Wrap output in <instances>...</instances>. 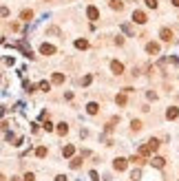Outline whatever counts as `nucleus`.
<instances>
[{"label":"nucleus","instance_id":"b1692460","mask_svg":"<svg viewBox=\"0 0 179 181\" xmlns=\"http://www.w3.org/2000/svg\"><path fill=\"white\" fill-rule=\"evenodd\" d=\"M131 126H133V131H142V122H139V119H133Z\"/></svg>","mask_w":179,"mask_h":181},{"label":"nucleus","instance_id":"f3484780","mask_svg":"<svg viewBox=\"0 0 179 181\" xmlns=\"http://www.w3.org/2000/svg\"><path fill=\"white\" fill-rule=\"evenodd\" d=\"M38 88H40V90H44V93H47V90H51V84H49L47 80H44V82H40V84H38Z\"/></svg>","mask_w":179,"mask_h":181},{"label":"nucleus","instance_id":"f03ea898","mask_svg":"<svg viewBox=\"0 0 179 181\" xmlns=\"http://www.w3.org/2000/svg\"><path fill=\"white\" fill-rule=\"evenodd\" d=\"M113 166H115V170H126L128 159H124V157H117V159L113 161Z\"/></svg>","mask_w":179,"mask_h":181},{"label":"nucleus","instance_id":"0eeeda50","mask_svg":"<svg viewBox=\"0 0 179 181\" xmlns=\"http://www.w3.org/2000/svg\"><path fill=\"white\" fill-rule=\"evenodd\" d=\"M31 18H33V11H31V9H25V11H20V20L29 22Z\"/></svg>","mask_w":179,"mask_h":181},{"label":"nucleus","instance_id":"7c9ffc66","mask_svg":"<svg viewBox=\"0 0 179 181\" xmlns=\"http://www.w3.org/2000/svg\"><path fill=\"white\" fill-rule=\"evenodd\" d=\"M91 181H100V174L95 172V170H91Z\"/></svg>","mask_w":179,"mask_h":181},{"label":"nucleus","instance_id":"f8f14e48","mask_svg":"<svg viewBox=\"0 0 179 181\" xmlns=\"http://www.w3.org/2000/svg\"><path fill=\"white\" fill-rule=\"evenodd\" d=\"M150 163H153L155 168H164V166H166V159H164V157H155Z\"/></svg>","mask_w":179,"mask_h":181},{"label":"nucleus","instance_id":"dca6fc26","mask_svg":"<svg viewBox=\"0 0 179 181\" xmlns=\"http://www.w3.org/2000/svg\"><path fill=\"white\" fill-rule=\"evenodd\" d=\"M36 157L44 159V157H47V148H44V146H38V148H36Z\"/></svg>","mask_w":179,"mask_h":181},{"label":"nucleus","instance_id":"20e7f679","mask_svg":"<svg viewBox=\"0 0 179 181\" xmlns=\"http://www.w3.org/2000/svg\"><path fill=\"white\" fill-rule=\"evenodd\" d=\"M111 71H113L115 75H122V73H124V64H122V62H111Z\"/></svg>","mask_w":179,"mask_h":181},{"label":"nucleus","instance_id":"ddd939ff","mask_svg":"<svg viewBox=\"0 0 179 181\" xmlns=\"http://www.w3.org/2000/svg\"><path fill=\"white\" fill-rule=\"evenodd\" d=\"M73 152H75V146H71V144L62 148V155H64V157H73Z\"/></svg>","mask_w":179,"mask_h":181},{"label":"nucleus","instance_id":"c756f323","mask_svg":"<svg viewBox=\"0 0 179 181\" xmlns=\"http://www.w3.org/2000/svg\"><path fill=\"white\" fill-rule=\"evenodd\" d=\"M0 16H2V18H7V16H9V9H7V7H0Z\"/></svg>","mask_w":179,"mask_h":181},{"label":"nucleus","instance_id":"39448f33","mask_svg":"<svg viewBox=\"0 0 179 181\" xmlns=\"http://www.w3.org/2000/svg\"><path fill=\"white\" fill-rule=\"evenodd\" d=\"M159 38H161L164 42H170V40H172V31H170V29H166V27H164V29L159 31Z\"/></svg>","mask_w":179,"mask_h":181},{"label":"nucleus","instance_id":"6e6552de","mask_svg":"<svg viewBox=\"0 0 179 181\" xmlns=\"http://www.w3.org/2000/svg\"><path fill=\"white\" fill-rule=\"evenodd\" d=\"M146 51H148L150 55H153V53H159V44H157V42H148V44H146Z\"/></svg>","mask_w":179,"mask_h":181},{"label":"nucleus","instance_id":"f704fd0d","mask_svg":"<svg viewBox=\"0 0 179 181\" xmlns=\"http://www.w3.org/2000/svg\"><path fill=\"white\" fill-rule=\"evenodd\" d=\"M0 181H4V174H0Z\"/></svg>","mask_w":179,"mask_h":181},{"label":"nucleus","instance_id":"423d86ee","mask_svg":"<svg viewBox=\"0 0 179 181\" xmlns=\"http://www.w3.org/2000/svg\"><path fill=\"white\" fill-rule=\"evenodd\" d=\"M86 16H88V20H97V18H100L97 7H88V9H86Z\"/></svg>","mask_w":179,"mask_h":181},{"label":"nucleus","instance_id":"72a5a7b5","mask_svg":"<svg viewBox=\"0 0 179 181\" xmlns=\"http://www.w3.org/2000/svg\"><path fill=\"white\" fill-rule=\"evenodd\" d=\"M172 4H175V7H179V0H172Z\"/></svg>","mask_w":179,"mask_h":181},{"label":"nucleus","instance_id":"a211bd4d","mask_svg":"<svg viewBox=\"0 0 179 181\" xmlns=\"http://www.w3.org/2000/svg\"><path fill=\"white\" fill-rule=\"evenodd\" d=\"M115 102H117L120 106H124V104H126V93H120V95L115 97Z\"/></svg>","mask_w":179,"mask_h":181},{"label":"nucleus","instance_id":"473e14b6","mask_svg":"<svg viewBox=\"0 0 179 181\" xmlns=\"http://www.w3.org/2000/svg\"><path fill=\"white\" fill-rule=\"evenodd\" d=\"M11 181H22L20 177H11Z\"/></svg>","mask_w":179,"mask_h":181},{"label":"nucleus","instance_id":"4468645a","mask_svg":"<svg viewBox=\"0 0 179 181\" xmlns=\"http://www.w3.org/2000/svg\"><path fill=\"white\" fill-rule=\"evenodd\" d=\"M86 111H88V115H97V111H100V106L95 104V102H91V104L86 106Z\"/></svg>","mask_w":179,"mask_h":181},{"label":"nucleus","instance_id":"f257e3e1","mask_svg":"<svg viewBox=\"0 0 179 181\" xmlns=\"http://www.w3.org/2000/svg\"><path fill=\"white\" fill-rule=\"evenodd\" d=\"M133 20H135L137 24H146V13L139 11V9H135V11H133Z\"/></svg>","mask_w":179,"mask_h":181},{"label":"nucleus","instance_id":"a878e982","mask_svg":"<svg viewBox=\"0 0 179 181\" xmlns=\"http://www.w3.org/2000/svg\"><path fill=\"white\" fill-rule=\"evenodd\" d=\"M148 9H157V0H144Z\"/></svg>","mask_w":179,"mask_h":181},{"label":"nucleus","instance_id":"5701e85b","mask_svg":"<svg viewBox=\"0 0 179 181\" xmlns=\"http://www.w3.org/2000/svg\"><path fill=\"white\" fill-rule=\"evenodd\" d=\"M75 47L77 49H88V42L86 40H75Z\"/></svg>","mask_w":179,"mask_h":181},{"label":"nucleus","instance_id":"4be33fe9","mask_svg":"<svg viewBox=\"0 0 179 181\" xmlns=\"http://www.w3.org/2000/svg\"><path fill=\"white\" fill-rule=\"evenodd\" d=\"M131 161L139 166V163H144V157H142V155H133V157H131Z\"/></svg>","mask_w":179,"mask_h":181},{"label":"nucleus","instance_id":"aec40b11","mask_svg":"<svg viewBox=\"0 0 179 181\" xmlns=\"http://www.w3.org/2000/svg\"><path fill=\"white\" fill-rule=\"evenodd\" d=\"M122 31H124L126 36H133V33H135V31H133V27H131V24H122Z\"/></svg>","mask_w":179,"mask_h":181},{"label":"nucleus","instance_id":"2eb2a0df","mask_svg":"<svg viewBox=\"0 0 179 181\" xmlns=\"http://www.w3.org/2000/svg\"><path fill=\"white\" fill-rule=\"evenodd\" d=\"M51 82H53V84H62V82H64V75H62V73H53Z\"/></svg>","mask_w":179,"mask_h":181},{"label":"nucleus","instance_id":"1a4fd4ad","mask_svg":"<svg viewBox=\"0 0 179 181\" xmlns=\"http://www.w3.org/2000/svg\"><path fill=\"white\" fill-rule=\"evenodd\" d=\"M111 9L113 11H122L124 9V2H122V0H111Z\"/></svg>","mask_w":179,"mask_h":181},{"label":"nucleus","instance_id":"9d476101","mask_svg":"<svg viewBox=\"0 0 179 181\" xmlns=\"http://www.w3.org/2000/svg\"><path fill=\"white\" fill-rule=\"evenodd\" d=\"M146 146H148V150H150V152H155V150L159 148V141H157V139H148V141H146Z\"/></svg>","mask_w":179,"mask_h":181},{"label":"nucleus","instance_id":"6ab92c4d","mask_svg":"<svg viewBox=\"0 0 179 181\" xmlns=\"http://www.w3.org/2000/svg\"><path fill=\"white\" fill-rule=\"evenodd\" d=\"M58 133H60V135H66V133H69V126H66L64 122H62V124H58Z\"/></svg>","mask_w":179,"mask_h":181},{"label":"nucleus","instance_id":"bb28decb","mask_svg":"<svg viewBox=\"0 0 179 181\" xmlns=\"http://www.w3.org/2000/svg\"><path fill=\"white\" fill-rule=\"evenodd\" d=\"M139 177H142V172H139V170H133L131 172V179L133 181H139Z\"/></svg>","mask_w":179,"mask_h":181},{"label":"nucleus","instance_id":"9b49d317","mask_svg":"<svg viewBox=\"0 0 179 181\" xmlns=\"http://www.w3.org/2000/svg\"><path fill=\"white\" fill-rule=\"evenodd\" d=\"M177 115H179V111L175 108V106H170V108L166 111V117H168V119H177Z\"/></svg>","mask_w":179,"mask_h":181},{"label":"nucleus","instance_id":"c85d7f7f","mask_svg":"<svg viewBox=\"0 0 179 181\" xmlns=\"http://www.w3.org/2000/svg\"><path fill=\"white\" fill-rule=\"evenodd\" d=\"M42 128H44V131H53V124H51V122H49V119H47V122H44V124H42Z\"/></svg>","mask_w":179,"mask_h":181},{"label":"nucleus","instance_id":"cd10ccee","mask_svg":"<svg viewBox=\"0 0 179 181\" xmlns=\"http://www.w3.org/2000/svg\"><path fill=\"white\" fill-rule=\"evenodd\" d=\"M22 181H36V174H33V172H27V174H25V179H22Z\"/></svg>","mask_w":179,"mask_h":181},{"label":"nucleus","instance_id":"7ed1b4c3","mask_svg":"<svg viewBox=\"0 0 179 181\" xmlns=\"http://www.w3.org/2000/svg\"><path fill=\"white\" fill-rule=\"evenodd\" d=\"M40 53H42V55H53V53H55V47H53V44H47V42H44L42 47H40Z\"/></svg>","mask_w":179,"mask_h":181},{"label":"nucleus","instance_id":"2f4dec72","mask_svg":"<svg viewBox=\"0 0 179 181\" xmlns=\"http://www.w3.org/2000/svg\"><path fill=\"white\" fill-rule=\"evenodd\" d=\"M55 181H66V177H64V174H58V177H55Z\"/></svg>","mask_w":179,"mask_h":181},{"label":"nucleus","instance_id":"393cba45","mask_svg":"<svg viewBox=\"0 0 179 181\" xmlns=\"http://www.w3.org/2000/svg\"><path fill=\"white\" fill-rule=\"evenodd\" d=\"M91 82H93V75H84L82 77V86H88Z\"/></svg>","mask_w":179,"mask_h":181},{"label":"nucleus","instance_id":"412c9836","mask_svg":"<svg viewBox=\"0 0 179 181\" xmlns=\"http://www.w3.org/2000/svg\"><path fill=\"white\" fill-rule=\"evenodd\" d=\"M82 166V157H73V161H71V168H80Z\"/></svg>","mask_w":179,"mask_h":181}]
</instances>
